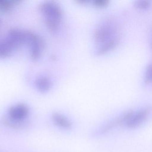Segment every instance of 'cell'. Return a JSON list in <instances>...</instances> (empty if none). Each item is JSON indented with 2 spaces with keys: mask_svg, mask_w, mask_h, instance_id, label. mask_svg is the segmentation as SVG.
<instances>
[{
  "mask_svg": "<svg viewBox=\"0 0 152 152\" xmlns=\"http://www.w3.org/2000/svg\"><path fill=\"white\" fill-rule=\"evenodd\" d=\"M41 10L48 27L53 31H57L62 18V10L59 6L53 1H47L42 5Z\"/></svg>",
  "mask_w": 152,
  "mask_h": 152,
  "instance_id": "6da1fadb",
  "label": "cell"
},
{
  "mask_svg": "<svg viewBox=\"0 0 152 152\" xmlns=\"http://www.w3.org/2000/svg\"><path fill=\"white\" fill-rule=\"evenodd\" d=\"M133 113L134 112L132 110L127 111L114 120L107 123L98 129L96 130V131L93 132V136L98 137L101 136L107 133L112 129H113L115 127H118L124 124H126L132 116Z\"/></svg>",
  "mask_w": 152,
  "mask_h": 152,
  "instance_id": "7a4b0ae2",
  "label": "cell"
},
{
  "mask_svg": "<svg viewBox=\"0 0 152 152\" xmlns=\"http://www.w3.org/2000/svg\"><path fill=\"white\" fill-rule=\"evenodd\" d=\"M114 27L111 24L107 23L101 25L98 28L94 33V39L96 43L99 46L116 39L114 37Z\"/></svg>",
  "mask_w": 152,
  "mask_h": 152,
  "instance_id": "3957f363",
  "label": "cell"
},
{
  "mask_svg": "<svg viewBox=\"0 0 152 152\" xmlns=\"http://www.w3.org/2000/svg\"><path fill=\"white\" fill-rule=\"evenodd\" d=\"M27 43L31 47V56L33 60H37L40 56L42 49V42L38 36L27 32Z\"/></svg>",
  "mask_w": 152,
  "mask_h": 152,
  "instance_id": "277c9868",
  "label": "cell"
},
{
  "mask_svg": "<svg viewBox=\"0 0 152 152\" xmlns=\"http://www.w3.org/2000/svg\"><path fill=\"white\" fill-rule=\"evenodd\" d=\"M151 109L150 107L143 108L133 115L129 120L126 126L130 129H135L140 126L148 118L151 113Z\"/></svg>",
  "mask_w": 152,
  "mask_h": 152,
  "instance_id": "5b68a950",
  "label": "cell"
},
{
  "mask_svg": "<svg viewBox=\"0 0 152 152\" xmlns=\"http://www.w3.org/2000/svg\"><path fill=\"white\" fill-rule=\"evenodd\" d=\"M29 114V107L24 104H19L10 108L8 116L16 121H23L27 118Z\"/></svg>",
  "mask_w": 152,
  "mask_h": 152,
  "instance_id": "8992f818",
  "label": "cell"
},
{
  "mask_svg": "<svg viewBox=\"0 0 152 152\" xmlns=\"http://www.w3.org/2000/svg\"><path fill=\"white\" fill-rule=\"evenodd\" d=\"M52 119L56 125L65 129H70L72 126V123L66 117L58 113H54L52 115Z\"/></svg>",
  "mask_w": 152,
  "mask_h": 152,
  "instance_id": "52a82bcc",
  "label": "cell"
},
{
  "mask_svg": "<svg viewBox=\"0 0 152 152\" xmlns=\"http://www.w3.org/2000/svg\"><path fill=\"white\" fill-rule=\"evenodd\" d=\"M35 86L40 92L46 93L51 89L52 83L48 77L41 76L36 80Z\"/></svg>",
  "mask_w": 152,
  "mask_h": 152,
  "instance_id": "ba28073f",
  "label": "cell"
},
{
  "mask_svg": "<svg viewBox=\"0 0 152 152\" xmlns=\"http://www.w3.org/2000/svg\"><path fill=\"white\" fill-rule=\"evenodd\" d=\"M1 122L5 126L10 127L15 129L16 128L20 129V128H24L26 126H27V123H26L24 121H16L11 119L8 116L7 117H4V118H2Z\"/></svg>",
  "mask_w": 152,
  "mask_h": 152,
  "instance_id": "9c48e42d",
  "label": "cell"
},
{
  "mask_svg": "<svg viewBox=\"0 0 152 152\" xmlns=\"http://www.w3.org/2000/svg\"><path fill=\"white\" fill-rule=\"evenodd\" d=\"M118 43L117 39H114L113 40L110 41L106 43H104L99 46V47L96 50V54L97 56L103 55L106 53L108 51L112 50L115 48Z\"/></svg>",
  "mask_w": 152,
  "mask_h": 152,
  "instance_id": "30bf717a",
  "label": "cell"
},
{
  "mask_svg": "<svg viewBox=\"0 0 152 152\" xmlns=\"http://www.w3.org/2000/svg\"><path fill=\"white\" fill-rule=\"evenodd\" d=\"M134 5L137 8L145 10L149 8L151 5V1L148 0H139L135 1Z\"/></svg>",
  "mask_w": 152,
  "mask_h": 152,
  "instance_id": "8fae6325",
  "label": "cell"
},
{
  "mask_svg": "<svg viewBox=\"0 0 152 152\" xmlns=\"http://www.w3.org/2000/svg\"><path fill=\"white\" fill-rule=\"evenodd\" d=\"M152 81V65L151 64L147 67L145 73V83L146 85L151 83Z\"/></svg>",
  "mask_w": 152,
  "mask_h": 152,
  "instance_id": "7c38bea8",
  "label": "cell"
},
{
  "mask_svg": "<svg viewBox=\"0 0 152 152\" xmlns=\"http://www.w3.org/2000/svg\"><path fill=\"white\" fill-rule=\"evenodd\" d=\"M15 1L0 0V10H8L12 7Z\"/></svg>",
  "mask_w": 152,
  "mask_h": 152,
  "instance_id": "4fadbf2b",
  "label": "cell"
},
{
  "mask_svg": "<svg viewBox=\"0 0 152 152\" xmlns=\"http://www.w3.org/2000/svg\"><path fill=\"white\" fill-rule=\"evenodd\" d=\"M108 2L107 1H94V4L96 7H102L106 6Z\"/></svg>",
  "mask_w": 152,
  "mask_h": 152,
  "instance_id": "5bb4252c",
  "label": "cell"
}]
</instances>
